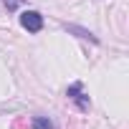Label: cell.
Listing matches in <instances>:
<instances>
[{
  "label": "cell",
  "instance_id": "cell-1",
  "mask_svg": "<svg viewBox=\"0 0 129 129\" xmlns=\"http://www.w3.org/2000/svg\"><path fill=\"white\" fill-rule=\"evenodd\" d=\"M20 25L28 33H41L43 30V15L38 10H23L20 13Z\"/></svg>",
  "mask_w": 129,
  "mask_h": 129
},
{
  "label": "cell",
  "instance_id": "cell-2",
  "mask_svg": "<svg viewBox=\"0 0 129 129\" xmlns=\"http://www.w3.org/2000/svg\"><path fill=\"white\" fill-rule=\"evenodd\" d=\"M69 99H74L81 111L89 109V99H86V94L81 91V84H71V86H69Z\"/></svg>",
  "mask_w": 129,
  "mask_h": 129
},
{
  "label": "cell",
  "instance_id": "cell-3",
  "mask_svg": "<svg viewBox=\"0 0 129 129\" xmlns=\"http://www.w3.org/2000/svg\"><path fill=\"white\" fill-rule=\"evenodd\" d=\"M66 30L79 33V38H89V41H94V43H96V36H94V33H89V30H84V28H79V25H66Z\"/></svg>",
  "mask_w": 129,
  "mask_h": 129
},
{
  "label": "cell",
  "instance_id": "cell-4",
  "mask_svg": "<svg viewBox=\"0 0 129 129\" xmlns=\"http://www.w3.org/2000/svg\"><path fill=\"white\" fill-rule=\"evenodd\" d=\"M33 126H36V129H56V126H53L48 119H43V116H36V119H33Z\"/></svg>",
  "mask_w": 129,
  "mask_h": 129
}]
</instances>
